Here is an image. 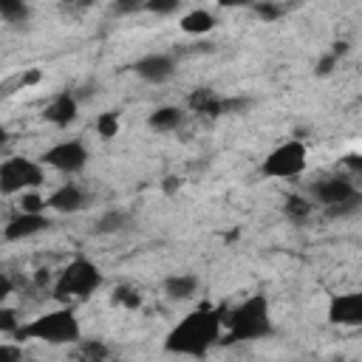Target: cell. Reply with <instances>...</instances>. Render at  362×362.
<instances>
[{
	"mask_svg": "<svg viewBox=\"0 0 362 362\" xmlns=\"http://www.w3.org/2000/svg\"><path fill=\"white\" fill-rule=\"evenodd\" d=\"M42 164L59 170V173H82L88 164V147L79 139H68V141H57L54 147H48L42 153Z\"/></svg>",
	"mask_w": 362,
	"mask_h": 362,
	"instance_id": "cell-7",
	"label": "cell"
},
{
	"mask_svg": "<svg viewBox=\"0 0 362 362\" xmlns=\"http://www.w3.org/2000/svg\"><path fill=\"white\" fill-rule=\"evenodd\" d=\"M11 291H14V286H11V277H8V274H0V300L11 297Z\"/></svg>",
	"mask_w": 362,
	"mask_h": 362,
	"instance_id": "cell-35",
	"label": "cell"
},
{
	"mask_svg": "<svg viewBox=\"0 0 362 362\" xmlns=\"http://www.w3.org/2000/svg\"><path fill=\"white\" fill-rule=\"evenodd\" d=\"M74 3H76V6H79V8H88V6H93V3H96V0H74Z\"/></svg>",
	"mask_w": 362,
	"mask_h": 362,
	"instance_id": "cell-40",
	"label": "cell"
},
{
	"mask_svg": "<svg viewBox=\"0 0 362 362\" xmlns=\"http://www.w3.org/2000/svg\"><path fill=\"white\" fill-rule=\"evenodd\" d=\"M34 283H37V286H48V283H51V274H48L45 269H40V272L34 274Z\"/></svg>",
	"mask_w": 362,
	"mask_h": 362,
	"instance_id": "cell-37",
	"label": "cell"
},
{
	"mask_svg": "<svg viewBox=\"0 0 362 362\" xmlns=\"http://www.w3.org/2000/svg\"><path fill=\"white\" fill-rule=\"evenodd\" d=\"M181 122H184V113H181V107H175V105H161V107H156V110L147 116L150 130H158V133H170V130L181 127Z\"/></svg>",
	"mask_w": 362,
	"mask_h": 362,
	"instance_id": "cell-17",
	"label": "cell"
},
{
	"mask_svg": "<svg viewBox=\"0 0 362 362\" xmlns=\"http://www.w3.org/2000/svg\"><path fill=\"white\" fill-rule=\"evenodd\" d=\"M0 14L6 23L20 25L28 20V6H25V0H0Z\"/></svg>",
	"mask_w": 362,
	"mask_h": 362,
	"instance_id": "cell-20",
	"label": "cell"
},
{
	"mask_svg": "<svg viewBox=\"0 0 362 362\" xmlns=\"http://www.w3.org/2000/svg\"><path fill=\"white\" fill-rule=\"evenodd\" d=\"M147 0H116V8L119 11H136V8H141Z\"/></svg>",
	"mask_w": 362,
	"mask_h": 362,
	"instance_id": "cell-34",
	"label": "cell"
},
{
	"mask_svg": "<svg viewBox=\"0 0 362 362\" xmlns=\"http://www.w3.org/2000/svg\"><path fill=\"white\" fill-rule=\"evenodd\" d=\"M342 164H345V170L354 175V181L362 184V153H345V156H342Z\"/></svg>",
	"mask_w": 362,
	"mask_h": 362,
	"instance_id": "cell-28",
	"label": "cell"
},
{
	"mask_svg": "<svg viewBox=\"0 0 362 362\" xmlns=\"http://www.w3.org/2000/svg\"><path fill=\"white\" fill-rule=\"evenodd\" d=\"M178 25L189 37H204V34H209L218 25V17L212 11H206V8H192V11L181 14V23Z\"/></svg>",
	"mask_w": 362,
	"mask_h": 362,
	"instance_id": "cell-16",
	"label": "cell"
},
{
	"mask_svg": "<svg viewBox=\"0 0 362 362\" xmlns=\"http://www.w3.org/2000/svg\"><path fill=\"white\" fill-rule=\"evenodd\" d=\"M20 209H23V212H45V209H48V198H42V195L34 192V189H25L23 198H20Z\"/></svg>",
	"mask_w": 362,
	"mask_h": 362,
	"instance_id": "cell-23",
	"label": "cell"
},
{
	"mask_svg": "<svg viewBox=\"0 0 362 362\" xmlns=\"http://www.w3.org/2000/svg\"><path fill=\"white\" fill-rule=\"evenodd\" d=\"M110 303L113 305H124V308H139L141 305V294L136 288H130V286H116Z\"/></svg>",
	"mask_w": 362,
	"mask_h": 362,
	"instance_id": "cell-22",
	"label": "cell"
},
{
	"mask_svg": "<svg viewBox=\"0 0 362 362\" xmlns=\"http://www.w3.org/2000/svg\"><path fill=\"white\" fill-rule=\"evenodd\" d=\"M311 195H314L317 204H322L325 209H331V206H337V204H345V201L356 198L359 189H356V184H354L351 178H345V175H328V178H320L317 184H311Z\"/></svg>",
	"mask_w": 362,
	"mask_h": 362,
	"instance_id": "cell-8",
	"label": "cell"
},
{
	"mask_svg": "<svg viewBox=\"0 0 362 362\" xmlns=\"http://www.w3.org/2000/svg\"><path fill=\"white\" fill-rule=\"evenodd\" d=\"M337 62H339V57H334L331 51H325V54L317 59V65H314V74H317V76H331V71L337 68Z\"/></svg>",
	"mask_w": 362,
	"mask_h": 362,
	"instance_id": "cell-29",
	"label": "cell"
},
{
	"mask_svg": "<svg viewBox=\"0 0 362 362\" xmlns=\"http://www.w3.org/2000/svg\"><path fill=\"white\" fill-rule=\"evenodd\" d=\"M362 209V192L356 195V198H351V201H345V204H337V206H331V209H325L331 218H348V215H354V212H359Z\"/></svg>",
	"mask_w": 362,
	"mask_h": 362,
	"instance_id": "cell-25",
	"label": "cell"
},
{
	"mask_svg": "<svg viewBox=\"0 0 362 362\" xmlns=\"http://www.w3.org/2000/svg\"><path fill=\"white\" fill-rule=\"evenodd\" d=\"M249 105H252L249 99H238V96H226V102H223L226 113H240V110H246Z\"/></svg>",
	"mask_w": 362,
	"mask_h": 362,
	"instance_id": "cell-31",
	"label": "cell"
},
{
	"mask_svg": "<svg viewBox=\"0 0 362 362\" xmlns=\"http://www.w3.org/2000/svg\"><path fill=\"white\" fill-rule=\"evenodd\" d=\"M161 189H164L167 195H175V192L181 189V178H178V175H167V178L161 181Z\"/></svg>",
	"mask_w": 362,
	"mask_h": 362,
	"instance_id": "cell-33",
	"label": "cell"
},
{
	"mask_svg": "<svg viewBox=\"0 0 362 362\" xmlns=\"http://www.w3.org/2000/svg\"><path fill=\"white\" fill-rule=\"evenodd\" d=\"M96 133H99L102 139H113V136H119V113H116V110H105V113H99V116H96Z\"/></svg>",
	"mask_w": 362,
	"mask_h": 362,
	"instance_id": "cell-21",
	"label": "cell"
},
{
	"mask_svg": "<svg viewBox=\"0 0 362 362\" xmlns=\"http://www.w3.org/2000/svg\"><path fill=\"white\" fill-rule=\"evenodd\" d=\"M223 314L226 311L212 308V305H201V308L189 311L167 334L164 351L178 354V356H195V359L206 356L209 348L218 345L223 337Z\"/></svg>",
	"mask_w": 362,
	"mask_h": 362,
	"instance_id": "cell-1",
	"label": "cell"
},
{
	"mask_svg": "<svg viewBox=\"0 0 362 362\" xmlns=\"http://www.w3.org/2000/svg\"><path fill=\"white\" fill-rule=\"evenodd\" d=\"M130 226H133L130 212H124V209H107L105 215L96 218L93 232H96V235H119V232H124V229H130Z\"/></svg>",
	"mask_w": 362,
	"mask_h": 362,
	"instance_id": "cell-18",
	"label": "cell"
},
{
	"mask_svg": "<svg viewBox=\"0 0 362 362\" xmlns=\"http://www.w3.org/2000/svg\"><path fill=\"white\" fill-rule=\"evenodd\" d=\"M45 229H51V221H48L45 212H23L20 209V215H14L6 223L3 238L6 240H25V238H34V235H40Z\"/></svg>",
	"mask_w": 362,
	"mask_h": 362,
	"instance_id": "cell-11",
	"label": "cell"
},
{
	"mask_svg": "<svg viewBox=\"0 0 362 362\" xmlns=\"http://www.w3.org/2000/svg\"><path fill=\"white\" fill-rule=\"evenodd\" d=\"M348 48H351V45H348V40H337V42H331V48H328V51H331L334 57H345V54H348Z\"/></svg>",
	"mask_w": 362,
	"mask_h": 362,
	"instance_id": "cell-36",
	"label": "cell"
},
{
	"mask_svg": "<svg viewBox=\"0 0 362 362\" xmlns=\"http://www.w3.org/2000/svg\"><path fill=\"white\" fill-rule=\"evenodd\" d=\"M133 71L150 85H164V82H170L175 76V57H170V54H147V57L136 59Z\"/></svg>",
	"mask_w": 362,
	"mask_h": 362,
	"instance_id": "cell-10",
	"label": "cell"
},
{
	"mask_svg": "<svg viewBox=\"0 0 362 362\" xmlns=\"http://www.w3.org/2000/svg\"><path fill=\"white\" fill-rule=\"evenodd\" d=\"M0 354H3V356H8V359H20V351H17V348H11V345H3V348H0Z\"/></svg>",
	"mask_w": 362,
	"mask_h": 362,
	"instance_id": "cell-39",
	"label": "cell"
},
{
	"mask_svg": "<svg viewBox=\"0 0 362 362\" xmlns=\"http://www.w3.org/2000/svg\"><path fill=\"white\" fill-rule=\"evenodd\" d=\"M76 116H79V99H76V93H71V90L57 93V96L45 105V110H42V119L51 122V124H57V127L74 124Z\"/></svg>",
	"mask_w": 362,
	"mask_h": 362,
	"instance_id": "cell-12",
	"label": "cell"
},
{
	"mask_svg": "<svg viewBox=\"0 0 362 362\" xmlns=\"http://www.w3.org/2000/svg\"><path fill=\"white\" fill-rule=\"evenodd\" d=\"M252 8H255L263 20H269V23H272V20H277V17L283 14V8H280L277 3H272V0H255V3H252Z\"/></svg>",
	"mask_w": 362,
	"mask_h": 362,
	"instance_id": "cell-27",
	"label": "cell"
},
{
	"mask_svg": "<svg viewBox=\"0 0 362 362\" xmlns=\"http://www.w3.org/2000/svg\"><path fill=\"white\" fill-rule=\"evenodd\" d=\"M82 354H85L88 359H105V356H107V348L99 345V342H85V345H82Z\"/></svg>",
	"mask_w": 362,
	"mask_h": 362,
	"instance_id": "cell-30",
	"label": "cell"
},
{
	"mask_svg": "<svg viewBox=\"0 0 362 362\" xmlns=\"http://www.w3.org/2000/svg\"><path fill=\"white\" fill-rule=\"evenodd\" d=\"M223 102H226V96L215 93L212 88H195V90L189 93V99H187V105H189L195 113L209 116V119H218V116H223V113H226Z\"/></svg>",
	"mask_w": 362,
	"mask_h": 362,
	"instance_id": "cell-14",
	"label": "cell"
},
{
	"mask_svg": "<svg viewBox=\"0 0 362 362\" xmlns=\"http://www.w3.org/2000/svg\"><path fill=\"white\" fill-rule=\"evenodd\" d=\"M308 164V150L300 139H288L277 144L260 164V173L266 178H297Z\"/></svg>",
	"mask_w": 362,
	"mask_h": 362,
	"instance_id": "cell-5",
	"label": "cell"
},
{
	"mask_svg": "<svg viewBox=\"0 0 362 362\" xmlns=\"http://www.w3.org/2000/svg\"><path fill=\"white\" fill-rule=\"evenodd\" d=\"M283 212H286V218L291 223L300 226V223H308V218L314 215V204L308 198H303V195H288L286 204H283Z\"/></svg>",
	"mask_w": 362,
	"mask_h": 362,
	"instance_id": "cell-19",
	"label": "cell"
},
{
	"mask_svg": "<svg viewBox=\"0 0 362 362\" xmlns=\"http://www.w3.org/2000/svg\"><path fill=\"white\" fill-rule=\"evenodd\" d=\"M102 280H105V277H102L99 266H96L93 260L76 255V257L59 272V277L54 280V297H57L59 303L85 300V297H90V294L102 286Z\"/></svg>",
	"mask_w": 362,
	"mask_h": 362,
	"instance_id": "cell-4",
	"label": "cell"
},
{
	"mask_svg": "<svg viewBox=\"0 0 362 362\" xmlns=\"http://www.w3.org/2000/svg\"><path fill=\"white\" fill-rule=\"evenodd\" d=\"M79 337H82V325H79L76 314H74L68 305L34 317L31 322L20 325L17 334H14L17 342H23V339H37V342H48V345L79 342Z\"/></svg>",
	"mask_w": 362,
	"mask_h": 362,
	"instance_id": "cell-3",
	"label": "cell"
},
{
	"mask_svg": "<svg viewBox=\"0 0 362 362\" xmlns=\"http://www.w3.org/2000/svg\"><path fill=\"white\" fill-rule=\"evenodd\" d=\"M218 6H223V8H240V6H249V0H218Z\"/></svg>",
	"mask_w": 362,
	"mask_h": 362,
	"instance_id": "cell-38",
	"label": "cell"
},
{
	"mask_svg": "<svg viewBox=\"0 0 362 362\" xmlns=\"http://www.w3.org/2000/svg\"><path fill=\"white\" fill-rule=\"evenodd\" d=\"M164 294H167V300H173V303L192 300V297L198 294V277H195V274H187V272L170 274V277L164 280Z\"/></svg>",
	"mask_w": 362,
	"mask_h": 362,
	"instance_id": "cell-15",
	"label": "cell"
},
{
	"mask_svg": "<svg viewBox=\"0 0 362 362\" xmlns=\"http://www.w3.org/2000/svg\"><path fill=\"white\" fill-rule=\"evenodd\" d=\"M42 181H45V173L31 158L14 156V158H6L0 164V189H3V195H17V192H25V189H37Z\"/></svg>",
	"mask_w": 362,
	"mask_h": 362,
	"instance_id": "cell-6",
	"label": "cell"
},
{
	"mask_svg": "<svg viewBox=\"0 0 362 362\" xmlns=\"http://www.w3.org/2000/svg\"><path fill=\"white\" fill-rule=\"evenodd\" d=\"M20 325H23V322L17 320V311H14V308H0V334L14 337Z\"/></svg>",
	"mask_w": 362,
	"mask_h": 362,
	"instance_id": "cell-26",
	"label": "cell"
},
{
	"mask_svg": "<svg viewBox=\"0 0 362 362\" xmlns=\"http://www.w3.org/2000/svg\"><path fill=\"white\" fill-rule=\"evenodd\" d=\"M40 79H42V71H40V68H28V71H23V74H20V85H23V88L37 85Z\"/></svg>",
	"mask_w": 362,
	"mask_h": 362,
	"instance_id": "cell-32",
	"label": "cell"
},
{
	"mask_svg": "<svg viewBox=\"0 0 362 362\" xmlns=\"http://www.w3.org/2000/svg\"><path fill=\"white\" fill-rule=\"evenodd\" d=\"M85 204H88V195H85L76 184H62V187H57V189L48 195V209L62 212V215L79 212V209H85Z\"/></svg>",
	"mask_w": 362,
	"mask_h": 362,
	"instance_id": "cell-13",
	"label": "cell"
},
{
	"mask_svg": "<svg viewBox=\"0 0 362 362\" xmlns=\"http://www.w3.org/2000/svg\"><path fill=\"white\" fill-rule=\"evenodd\" d=\"M141 8H144V11H150V14L167 17V14H175V11L181 8V0H147Z\"/></svg>",
	"mask_w": 362,
	"mask_h": 362,
	"instance_id": "cell-24",
	"label": "cell"
},
{
	"mask_svg": "<svg viewBox=\"0 0 362 362\" xmlns=\"http://www.w3.org/2000/svg\"><path fill=\"white\" fill-rule=\"evenodd\" d=\"M328 322H331V325L359 328V325H362V291L334 294V297L328 300Z\"/></svg>",
	"mask_w": 362,
	"mask_h": 362,
	"instance_id": "cell-9",
	"label": "cell"
},
{
	"mask_svg": "<svg viewBox=\"0 0 362 362\" xmlns=\"http://www.w3.org/2000/svg\"><path fill=\"white\" fill-rule=\"evenodd\" d=\"M223 325H226V334L221 337V342H226V345L269 337L274 331V325L269 317L266 294H249L246 300H240L232 311L223 314Z\"/></svg>",
	"mask_w": 362,
	"mask_h": 362,
	"instance_id": "cell-2",
	"label": "cell"
}]
</instances>
